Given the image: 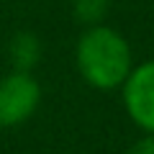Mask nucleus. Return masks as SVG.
I'll return each mask as SVG.
<instances>
[{"instance_id":"1","label":"nucleus","mask_w":154,"mask_h":154,"mask_svg":"<svg viewBox=\"0 0 154 154\" xmlns=\"http://www.w3.org/2000/svg\"><path fill=\"white\" fill-rule=\"evenodd\" d=\"M75 62L82 80L95 90H116L126 82L134 69V57L128 41L110 26L95 23L75 46Z\"/></svg>"},{"instance_id":"2","label":"nucleus","mask_w":154,"mask_h":154,"mask_svg":"<svg viewBox=\"0 0 154 154\" xmlns=\"http://www.w3.org/2000/svg\"><path fill=\"white\" fill-rule=\"evenodd\" d=\"M41 85L31 72L13 69L0 77V128H16L36 113Z\"/></svg>"},{"instance_id":"3","label":"nucleus","mask_w":154,"mask_h":154,"mask_svg":"<svg viewBox=\"0 0 154 154\" xmlns=\"http://www.w3.org/2000/svg\"><path fill=\"white\" fill-rule=\"evenodd\" d=\"M121 88L128 118L144 134H154V59L134 67Z\"/></svg>"},{"instance_id":"4","label":"nucleus","mask_w":154,"mask_h":154,"mask_svg":"<svg viewBox=\"0 0 154 154\" xmlns=\"http://www.w3.org/2000/svg\"><path fill=\"white\" fill-rule=\"evenodd\" d=\"M41 59V41L38 36L28 31H21L13 36L11 41V62H13V69H21V72H31L33 67L38 64Z\"/></svg>"},{"instance_id":"5","label":"nucleus","mask_w":154,"mask_h":154,"mask_svg":"<svg viewBox=\"0 0 154 154\" xmlns=\"http://www.w3.org/2000/svg\"><path fill=\"white\" fill-rule=\"evenodd\" d=\"M110 8V0H72V11H75V18L80 23H88V26H95L105 18Z\"/></svg>"},{"instance_id":"6","label":"nucleus","mask_w":154,"mask_h":154,"mask_svg":"<svg viewBox=\"0 0 154 154\" xmlns=\"http://www.w3.org/2000/svg\"><path fill=\"white\" fill-rule=\"evenodd\" d=\"M126 154H154V134H146L139 141H134Z\"/></svg>"}]
</instances>
